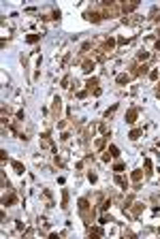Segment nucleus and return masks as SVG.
Instances as JSON below:
<instances>
[{"label":"nucleus","instance_id":"nucleus-1","mask_svg":"<svg viewBox=\"0 0 160 239\" xmlns=\"http://www.w3.org/2000/svg\"><path fill=\"white\" fill-rule=\"evenodd\" d=\"M79 214H81V218H83L86 222H92L94 211H92V205L88 203V199H79Z\"/></svg>","mask_w":160,"mask_h":239},{"label":"nucleus","instance_id":"nucleus-2","mask_svg":"<svg viewBox=\"0 0 160 239\" xmlns=\"http://www.w3.org/2000/svg\"><path fill=\"white\" fill-rule=\"evenodd\" d=\"M113 47H115V38H107L105 43H102V53H109V51H113Z\"/></svg>","mask_w":160,"mask_h":239},{"label":"nucleus","instance_id":"nucleus-3","mask_svg":"<svg viewBox=\"0 0 160 239\" xmlns=\"http://www.w3.org/2000/svg\"><path fill=\"white\" fill-rule=\"evenodd\" d=\"M86 19H90V22H94V24H98L100 19H102V15H100L98 11H90V13H86Z\"/></svg>","mask_w":160,"mask_h":239},{"label":"nucleus","instance_id":"nucleus-4","mask_svg":"<svg viewBox=\"0 0 160 239\" xmlns=\"http://www.w3.org/2000/svg\"><path fill=\"white\" fill-rule=\"evenodd\" d=\"M60 109H62V100H60V98H56V100H53V107H51L53 118H60Z\"/></svg>","mask_w":160,"mask_h":239},{"label":"nucleus","instance_id":"nucleus-5","mask_svg":"<svg viewBox=\"0 0 160 239\" xmlns=\"http://www.w3.org/2000/svg\"><path fill=\"white\" fill-rule=\"evenodd\" d=\"M137 115H139V111H137V109H128V113H126V122H128V124L137 122Z\"/></svg>","mask_w":160,"mask_h":239},{"label":"nucleus","instance_id":"nucleus-6","mask_svg":"<svg viewBox=\"0 0 160 239\" xmlns=\"http://www.w3.org/2000/svg\"><path fill=\"white\" fill-rule=\"evenodd\" d=\"M148 73V66L145 64H135L132 66V75H145Z\"/></svg>","mask_w":160,"mask_h":239},{"label":"nucleus","instance_id":"nucleus-7","mask_svg":"<svg viewBox=\"0 0 160 239\" xmlns=\"http://www.w3.org/2000/svg\"><path fill=\"white\" fill-rule=\"evenodd\" d=\"M15 203V194L13 192H7L4 196H2V205H13Z\"/></svg>","mask_w":160,"mask_h":239},{"label":"nucleus","instance_id":"nucleus-8","mask_svg":"<svg viewBox=\"0 0 160 239\" xmlns=\"http://www.w3.org/2000/svg\"><path fill=\"white\" fill-rule=\"evenodd\" d=\"M143 179V171L141 169H137V171H132V181H135V186H139V181Z\"/></svg>","mask_w":160,"mask_h":239},{"label":"nucleus","instance_id":"nucleus-9","mask_svg":"<svg viewBox=\"0 0 160 239\" xmlns=\"http://www.w3.org/2000/svg\"><path fill=\"white\" fill-rule=\"evenodd\" d=\"M92 69H94V62H92V60H83V62H81V71L90 73Z\"/></svg>","mask_w":160,"mask_h":239},{"label":"nucleus","instance_id":"nucleus-10","mask_svg":"<svg viewBox=\"0 0 160 239\" xmlns=\"http://www.w3.org/2000/svg\"><path fill=\"white\" fill-rule=\"evenodd\" d=\"M62 209H66L68 207V190H62Z\"/></svg>","mask_w":160,"mask_h":239},{"label":"nucleus","instance_id":"nucleus-11","mask_svg":"<svg viewBox=\"0 0 160 239\" xmlns=\"http://www.w3.org/2000/svg\"><path fill=\"white\" fill-rule=\"evenodd\" d=\"M41 147H51V139H49V135L45 132L43 135V139H41Z\"/></svg>","mask_w":160,"mask_h":239},{"label":"nucleus","instance_id":"nucleus-12","mask_svg":"<svg viewBox=\"0 0 160 239\" xmlns=\"http://www.w3.org/2000/svg\"><path fill=\"white\" fill-rule=\"evenodd\" d=\"M137 9V2H128V4H122V11L124 13H130V11H135Z\"/></svg>","mask_w":160,"mask_h":239},{"label":"nucleus","instance_id":"nucleus-13","mask_svg":"<svg viewBox=\"0 0 160 239\" xmlns=\"http://www.w3.org/2000/svg\"><path fill=\"white\" fill-rule=\"evenodd\" d=\"M105 141H107V137H98L96 143H94V147H96V150H102V147H105Z\"/></svg>","mask_w":160,"mask_h":239},{"label":"nucleus","instance_id":"nucleus-14","mask_svg":"<svg viewBox=\"0 0 160 239\" xmlns=\"http://www.w3.org/2000/svg\"><path fill=\"white\" fill-rule=\"evenodd\" d=\"M88 90H92V88H94V90H96V85H98V79H96V77H92V79H88Z\"/></svg>","mask_w":160,"mask_h":239},{"label":"nucleus","instance_id":"nucleus-15","mask_svg":"<svg viewBox=\"0 0 160 239\" xmlns=\"http://www.w3.org/2000/svg\"><path fill=\"white\" fill-rule=\"evenodd\" d=\"M115 184H118V186H122V188H126V179H124L122 175H120V173L115 175Z\"/></svg>","mask_w":160,"mask_h":239},{"label":"nucleus","instance_id":"nucleus-16","mask_svg":"<svg viewBox=\"0 0 160 239\" xmlns=\"http://www.w3.org/2000/svg\"><path fill=\"white\" fill-rule=\"evenodd\" d=\"M141 209H143V203H135V207H132V216H139V214H141Z\"/></svg>","mask_w":160,"mask_h":239},{"label":"nucleus","instance_id":"nucleus-17","mask_svg":"<svg viewBox=\"0 0 160 239\" xmlns=\"http://www.w3.org/2000/svg\"><path fill=\"white\" fill-rule=\"evenodd\" d=\"M128 137H130V139H132V141H137V139H139V137H141V130H139V128H135V130L130 132V135H128Z\"/></svg>","mask_w":160,"mask_h":239},{"label":"nucleus","instance_id":"nucleus-18","mask_svg":"<svg viewBox=\"0 0 160 239\" xmlns=\"http://www.w3.org/2000/svg\"><path fill=\"white\" fill-rule=\"evenodd\" d=\"M128 79H130L128 75H118V79H115V81H118V84H128Z\"/></svg>","mask_w":160,"mask_h":239},{"label":"nucleus","instance_id":"nucleus-19","mask_svg":"<svg viewBox=\"0 0 160 239\" xmlns=\"http://www.w3.org/2000/svg\"><path fill=\"white\" fill-rule=\"evenodd\" d=\"M13 169H15L17 173H24V165H22V162H17V160L13 162Z\"/></svg>","mask_w":160,"mask_h":239},{"label":"nucleus","instance_id":"nucleus-20","mask_svg":"<svg viewBox=\"0 0 160 239\" xmlns=\"http://www.w3.org/2000/svg\"><path fill=\"white\" fill-rule=\"evenodd\" d=\"M109 154L113 156V158H118V156H120V150H118L115 145H111V147H109Z\"/></svg>","mask_w":160,"mask_h":239},{"label":"nucleus","instance_id":"nucleus-21","mask_svg":"<svg viewBox=\"0 0 160 239\" xmlns=\"http://www.w3.org/2000/svg\"><path fill=\"white\" fill-rule=\"evenodd\" d=\"M115 109H118V105H113V107H111V109H107V111H105V118L109 120L111 115H113V113H115Z\"/></svg>","mask_w":160,"mask_h":239},{"label":"nucleus","instance_id":"nucleus-22","mask_svg":"<svg viewBox=\"0 0 160 239\" xmlns=\"http://www.w3.org/2000/svg\"><path fill=\"white\" fill-rule=\"evenodd\" d=\"M113 171H115V173H122L124 171V162H115V165H113Z\"/></svg>","mask_w":160,"mask_h":239},{"label":"nucleus","instance_id":"nucleus-23","mask_svg":"<svg viewBox=\"0 0 160 239\" xmlns=\"http://www.w3.org/2000/svg\"><path fill=\"white\" fill-rule=\"evenodd\" d=\"M148 58H149L148 51H139V56H137V60H141V62H143V60H148Z\"/></svg>","mask_w":160,"mask_h":239},{"label":"nucleus","instance_id":"nucleus-24","mask_svg":"<svg viewBox=\"0 0 160 239\" xmlns=\"http://www.w3.org/2000/svg\"><path fill=\"white\" fill-rule=\"evenodd\" d=\"M38 38H41V36H38V34H30V36H28V38H26V41H28V43H37Z\"/></svg>","mask_w":160,"mask_h":239},{"label":"nucleus","instance_id":"nucleus-25","mask_svg":"<svg viewBox=\"0 0 160 239\" xmlns=\"http://www.w3.org/2000/svg\"><path fill=\"white\" fill-rule=\"evenodd\" d=\"M107 222H111V218L109 216H102V218H100V224H107Z\"/></svg>","mask_w":160,"mask_h":239},{"label":"nucleus","instance_id":"nucleus-26","mask_svg":"<svg viewBox=\"0 0 160 239\" xmlns=\"http://www.w3.org/2000/svg\"><path fill=\"white\" fill-rule=\"evenodd\" d=\"M156 94L160 96V81H158V84H156Z\"/></svg>","mask_w":160,"mask_h":239},{"label":"nucleus","instance_id":"nucleus-27","mask_svg":"<svg viewBox=\"0 0 160 239\" xmlns=\"http://www.w3.org/2000/svg\"><path fill=\"white\" fill-rule=\"evenodd\" d=\"M156 49H158V51H160V41H156Z\"/></svg>","mask_w":160,"mask_h":239}]
</instances>
